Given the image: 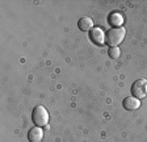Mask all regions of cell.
<instances>
[{
	"instance_id": "9",
	"label": "cell",
	"mask_w": 147,
	"mask_h": 142,
	"mask_svg": "<svg viewBox=\"0 0 147 142\" xmlns=\"http://www.w3.org/2000/svg\"><path fill=\"white\" fill-rule=\"evenodd\" d=\"M108 55L112 59H117L121 55V50H119L118 46H110L109 49H108Z\"/></svg>"
},
{
	"instance_id": "7",
	"label": "cell",
	"mask_w": 147,
	"mask_h": 142,
	"mask_svg": "<svg viewBox=\"0 0 147 142\" xmlns=\"http://www.w3.org/2000/svg\"><path fill=\"white\" fill-rule=\"evenodd\" d=\"M108 22L113 28H121V25L123 24V16L119 12H112L108 17Z\"/></svg>"
},
{
	"instance_id": "3",
	"label": "cell",
	"mask_w": 147,
	"mask_h": 142,
	"mask_svg": "<svg viewBox=\"0 0 147 142\" xmlns=\"http://www.w3.org/2000/svg\"><path fill=\"white\" fill-rule=\"evenodd\" d=\"M131 95L137 99H143L147 96V79L142 78V79H138L133 83L131 86Z\"/></svg>"
},
{
	"instance_id": "6",
	"label": "cell",
	"mask_w": 147,
	"mask_h": 142,
	"mask_svg": "<svg viewBox=\"0 0 147 142\" xmlns=\"http://www.w3.org/2000/svg\"><path fill=\"white\" fill-rule=\"evenodd\" d=\"M29 142H41L43 139V130L40 126H34L28 132Z\"/></svg>"
},
{
	"instance_id": "8",
	"label": "cell",
	"mask_w": 147,
	"mask_h": 142,
	"mask_svg": "<svg viewBox=\"0 0 147 142\" xmlns=\"http://www.w3.org/2000/svg\"><path fill=\"white\" fill-rule=\"evenodd\" d=\"M78 26H79V29L82 32H91L92 29L95 28V26H93V20H92L91 17H88V16H84V17L79 19Z\"/></svg>"
},
{
	"instance_id": "5",
	"label": "cell",
	"mask_w": 147,
	"mask_h": 142,
	"mask_svg": "<svg viewBox=\"0 0 147 142\" xmlns=\"http://www.w3.org/2000/svg\"><path fill=\"white\" fill-rule=\"evenodd\" d=\"M122 107L126 111H137V109L141 107V100L134 97V96H129V97L123 99Z\"/></svg>"
},
{
	"instance_id": "4",
	"label": "cell",
	"mask_w": 147,
	"mask_h": 142,
	"mask_svg": "<svg viewBox=\"0 0 147 142\" xmlns=\"http://www.w3.org/2000/svg\"><path fill=\"white\" fill-rule=\"evenodd\" d=\"M89 37H91L92 42H95L96 45H104L105 43V33L98 26H95V28L89 32Z\"/></svg>"
},
{
	"instance_id": "2",
	"label": "cell",
	"mask_w": 147,
	"mask_h": 142,
	"mask_svg": "<svg viewBox=\"0 0 147 142\" xmlns=\"http://www.w3.org/2000/svg\"><path fill=\"white\" fill-rule=\"evenodd\" d=\"M32 121L36 126H45L49 122V112L43 105H37L32 112Z\"/></svg>"
},
{
	"instance_id": "1",
	"label": "cell",
	"mask_w": 147,
	"mask_h": 142,
	"mask_svg": "<svg viewBox=\"0 0 147 142\" xmlns=\"http://www.w3.org/2000/svg\"><path fill=\"white\" fill-rule=\"evenodd\" d=\"M126 29L123 26L121 28H110L105 33V43L108 46H118L119 43L125 40Z\"/></svg>"
}]
</instances>
